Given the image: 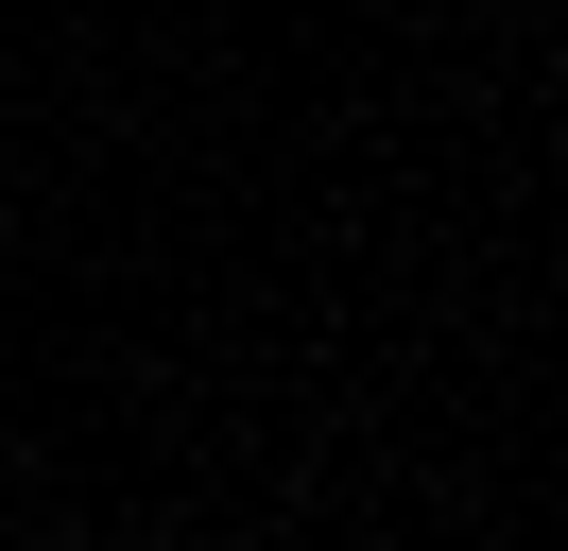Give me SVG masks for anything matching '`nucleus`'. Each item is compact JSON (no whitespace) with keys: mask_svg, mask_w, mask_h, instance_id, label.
<instances>
[{"mask_svg":"<svg viewBox=\"0 0 568 551\" xmlns=\"http://www.w3.org/2000/svg\"><path fill=\"white\" fill-rule=\"evenodd\" d=\"M551 156H568V121H551Z\"/></svg>","mask_w":568,"mask_h":551,"instance_id":"1","label":"nucleus"}]
</instances>
